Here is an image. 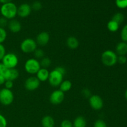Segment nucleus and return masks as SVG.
Masks as SVG:
<instances>
[{
    "instance_id": "obj_8",
    "label": "nucleus",
    "mask_w": 127,
    "mask_h": 127,
    "mask_svg": "<svg viewBox=\"0 0 127 127\" xmlns=\"http://www.w3.org/2000/svg\"><path fill=\"white\" fill-rule=\"evenodd\" d=\"M89 105L93 109L95 110H100L104 107V101L99 95L94 94L89 98Z\"/></svg>"
},
{
    "instance_id": "obj_30",
    "label": "nucleus",
    "mask_w": 127,
    "mask_h": 127,
    "mask_svg": "<svg viewBox=\"0 0 127 127\" xmlns=\"http://www.w3.org/2000/svg\"><path fill=\"white\" fill-rule=\"evenodd\" d=\"M61 127H73V123L69 120H64L62 122L60 125Z\"/></svg>"
},
{
    "instance_id": "obj_37",
    "label": "nucleus",
    "mask_w": 127,
    "mask_h": 127,
    "mask_svg": "<svg viewBox=\"0 0 127 127\" xmlns=\"http://www.w3.org/2000/svg\"><path fill=\"white\" fill-rule=\"evenodd\" d=\"M7 70V68L5 67V66L2 64V62H0V74L4 76Z\"/></svg>"
},
{
    "instance_id": "obj_4",
    "label": "nucleus",
    "mask_w": 127,
    "mask_h": 127,
    "mask_svg": "<svg viewBox=\"0 0 127 127\" xmlns=\"http://www.w3.org/2000/svg\"><path fill=\"white\" fill-rule=\"evenodd\" d=\"M14 96L11 89L3 88L0 90V103L2 105L7 106L13 102Z\"/></svg>"
},
{
    "instance_id": "obj_22",
    "label": "nucleus",
    "mask_w": 127,
    "mask_h": 127,
    "mask_svg": "<svg viewBox=\"0 0 127 127\" xmlns=\"http://www.w3.org/2000/svg\"><path fill=\"white\" fill-rule=\"evenodd\" d=\"M124 19H125L124 15L122 12H117L116 14H115L113 16L112 20H113L115 22H116L117 23L119 24V25H120L124 21Z\"/></svg>"
},
{
    "instance_id": "obj_6",
    "label": "nucleus",
    "mask_w": 127,
    "mask_h": 127,
    "mask_svg": "<svg viewBox=\"0 0 127 127\" xmlns=\"http://www.w3.org/2000/svg\"><path fill=\"white\" fill-rule=\"evenodd\" d=\"M21 50L24 53H33L37 48V44L35 40L31 38H27L24 40L21 43Z\"/></svg>"
},
{
    "instance_id": "obj_3",
    "label": "nucleus",
    "mask_w": 127,
    "mask_h": 127,
    "mask_svg": "<svg viewBox=\"0 0 127 127\" xmlns=\"http://www.w3.org/2000/svg\"><path fill=\"white\" fill-rule=\"evenodd\" d=\"M24 68L26 71L29 74H36L41 68V66L38 60L35 58H30L25 63Z\"/></svg>"
},
{
    "instance_id": "obj_28",
    "label": "nucleus",
    "mask_w": 127,
    "mask_h": 127,
    "mask_svg": "<svg viewBox=\"0 0 127 127\" xmlns=\"http://www.w3.org/2000/svg\"><path fill=\"white\" fill-rule=\"evenodd\" d=\"M31 7H32V9L35 11H38L42 8V4L39 1H35L31 6Z\"/></svg>"
},
{
    "instance_id": "obj_11",
    "label": "nucleus",
    "mask_w": 127,
    "mask_h": 127,
    "mask_svg": "<svg viewBox=\"0 0 127 127\" xmlns=\"http://www.w3.org/2000/svg\"><path fill=\"white\" fill-rule=\"evenodd\" d=\"M32 10L31 5L27 3H22L17 7V15L22 18L27 17L31 14Z\"/></svg>"
},
{
    "instance_id": "obj_16",
    "label": "nucleus",
    "mask_w": 127,
    "mask_h": 127,
    "mask_svg": "<svg viewBox=\"0 0 127 127\" xmlns=\"http://www.w3.org/2000/svg\"><path fill=\"white\" fill-rule=\"evenodd\" d=\"M115 53L118 56L126 55L127 54V43L123 41L119 42L115 47Z\"/></svg>"
},
{
    "instance_id": "obj_34",
    "label": "nucleus",
    "mask_w": 127,
    "mask_h": 127,
    "mask_svg": "<svg viewBox=\"0 0 127 127\" xmlns=\"http://www.w3.org/2000/svg\"><path fill=\"white\" fill-rule=\"evenodd\" d=\"M7 127V120L6 118L0 114V127Z\"/></svg>"
},
{
    "instance_id": "obj_36",
    "label": "nucleus",
    "mask_w": 127,
    "mask_h": 127,
    "mask_svg": "<svg viewBox=\"0 0 127 127\" xmlns=\"http://www.w3.org/2000/svg\"><path fill=\"white\" fill-rule=\"evenodd\" d=\"M4 86H5V88L8 89H11L13 88L14 86V83L13 81H9V80H6L4 83Z\"/></svg>"
},
{
    "instance_id": "obj_32",
    "label": "nucleus",
    "mask_w": 127,
    "mask_h": 127,
    "mask_svg": "<svg viewBox=\"0 0 127 127\" xmlns=\"http://www.w3.org/2000/svg\"><path fill=\"white\" fill-rule=\"evenodd\" d=\"M8 22L9 21L7 19L4 18V17H0V27L4 29V27L8 24Z\"/></svg>"
},
{
    "instance_id": "obj_13",
    "label": "nucleus",
    "mask_w": 127,
    "mask_h": 127,
    "mask_svg": "<svg viewBox=\"0 0 127 127\" xmlns=\"http://www.w3.org/2000/svg\"><path fill=\"white\" fill-rule=\"evenodd\" d=\"M7 26H8L9 31L12 33H18L19 32L21 31V29H22L21 22L17 20L14 19L9 20Z\"/></svg>"
},
{
    "instance_id": "obj_19",
    "label": "nucleus",
    "mask_w": 127,
    "mask_h": 127,
    "mask_svg": "<svg viewBox=\"0 0 127 127\" xmlns=\"http://www.w3.org/2000/svg\"><path fill=\"white\" fill-rule=\"evenodd\" d=\"M73 125V127H86V120L84 117L78 116L74 119Z\"/></svg>"
},
{
    "instance_id": "obj_41",
    "label": "nucleus",
    "mask_w": 127,
    "mask_h": 127,
    "mask_svg": "<svg viewBox=\"0 0 127 127\" xmlns=\"http://www.w3.org/2000/svg\"><path fill=\"white\" fill-rule=\"evenodd\" d=\"M125 99H126V100H127V89L125 93Z\"/></svg>"
},
{
    "instance_id": "obj_29",
    "label": "nucleus",
    "mask_w": 127,
    "mask_h": 127,
    "mask_svg": "<svg viewBox=\"0 0 127 127\" xmlns=\"http://www.w3.org/2000/svg\"><path fill=\"white\" fill-rule=\"evenodd\" d=\"M94 127H107V126L106 123L104 120L99 119L94 122Z\"/></svg>"
},
{
    "instance_id": "obj_40",
    "label": "nucleus",
    "mask_w": 127,
    "mask_h": 127,
    "mask_svg": "<svg viewBox=\"0 0 127 127\" xmlns=\"http://www.w3.org/2000/svg\"><path fill=\"white\" fill-rule=\"evenodd\" d=\"M12 1V0H0V2H1V3H2V4H3L11 2Z\"/></svg>"
},
{
    "instance_id": "obj_35",
    "label": "nucleus",
    "mask_w": 127,
    "mask_h": 127,
    "mask_svg": "<svg viewBox=\"0 0 127 127\" xmlns=\"http://www.w3.org/2000/svg\"><path fill=\"white\" fill-rule=\"evenodd\" d=\"M6 53V49H5L4 46L2 44H0V61H2Z\"/></svg>"
},
{
    "instance_id": "obj_31",
    "label": "nucleus",
    "mask_w": 127,
    "mask_h": 127,
    "mask_svg": "<svg viewBox=\"0 0 127 127\" xmlns=\"http://www.w3.org/2000/svg\"><path fill=\"white\" fill-rule=\"evenodd\" d=\"M127 58L125 55H120L118 56L117 58V63L120 64H124L127 63Z\"/></svg>"
},
{
    "instance_id": "obj_33",
    "label": "nucleus",
    "mask_w": 127,
    "mask_h": 127,
    "mask_svg": "<svg viewBox=\"0 0 127 127\" xmlns=\"http://www.w3.org/2000/svg\"><path fill=\"white\" fill-rule=\"evenodd\" d=\"M82 94L86 98H89L91 96V92L88 88H84L82 90Z\"/></svg>"
},
{
    "instance_id": "obj_15",
    "label": "nucleus",
    "mask_w": 127,
    "mask_h": 127,
    "mask_svg": "<svg viewBox=\"0 0 127 127\" xmlns=\"http://www.w3.org/2000/svg\"><path fill=\"white\" fill-rule=\"evenodd\" d=\"M50 72L47 68H41L36 74V77L40 82H45L49 78Z\"/></svg>"
},
{
    "instance_id": "obj_7",
    "label": "nucleus",
    "mask_w": 127,
    "mask_h": 127,
    "mask_svg": "<svg viewBox=\"0 0 127 127\" xmlns=\"http://www.w3.org/2000/svg\"><path fill=\"white\" fill-rule=\"evenodd\" d=\"M63 77H64V75L58 71L56 68H55L53 71L50 72L49 78L48 80L52 86L58 87L60 85V84L63 81Z\"/></svg>"
},
{
    "instance_id": "obj_25",
    "label": "nucleus",
    "mask_w": 127,
    "mask_h": 127,
    "mask_svg": "<svg viewBox=\"0 0 127 127\" xmlns=\"http://www.w3.org/2000/svg\"><path fill=\"white\" fill-rule=\"evenodd\" d=\"M115 4L119 9L127 8V0H115Z\"/></svg>"
},
{
    "instance_id": "obj_18",
    "label": "nucleus",
    "mask_w": 127,
    "mask_h": 127,
    "mask_svg": "<svg viewBox=\"0 0 127 127\" xmlns=\"http://www.w3.org/2000/svg\"><path fill=\"white\" fill-rule=\"evenodd\" d=\"M41 124L42 127H54L55 120L50 115H46L42 118Z\"/></svg>"
},
{
    "instance_id": "obj_21",
    "label": "nucleus",
    "mask_w": 127,
    "mask_h": 127,
    "mask_svg": "<svg viewBox=\"0 0 127 127\" xmlns=\"http://www.w3.org/2000/svg\"><path fill=\"white\" fill-rule=\"evenodd\" d=\"M107 27L108 30H109L110 32H115L119 30L120 25L118 23H117L116 22H115V21L111 19L110 21H109V22H108Z\"/></svg>"
},
{
    "instance_id": "obj_20",
    "label": "nucleus",
    "mask_w": 127,
    "mask_h": 127,
    "mask_svg": "<svg viewBox=\"0 0 127 127\" xmlns=\"http://www.w3.org/2000/svg\"><path fill=\"white\" fill-rule=\"evenodd\" d=\"M60 86V90L62 91L63 93L68 92L72 88V83L69 80H64L62 81Z\"/></svg>"
},
{
    "instance_id": "obj_1",
    "label": "nucleus",
    "mask_w": 127,
    "mask_h": 127,
    "mask_svg": "<svg viewBox=\"0 0 127 127\" xmlns=\"http://www.w3.org/2000/svg\"><path fill=\"white\" fill-rule=\"evenodd\" d=\"M0 12L2 17L7 19L8 21L13 19L17 15V7L12 2L3 4L0 8Z\"/></svg>"
},
{
    "instance_id": "obj_38",
    "label": "nucleus",
    "mask_w": 127,
    "mask_h": 127,
    "mask_svg": "<svg viewBox=\"0 0 127 127\" xmlns=\"http://www.w3.org/2000/svg\"><path fill=\"white\" fill-rule=\"evenodd\" d=\"M55 68L58 71L60 72V73H62V74H63L64 76V74H66V71L65 68H63V67L58 66V67H57V68Z\"/></svg>"
},
{
    "instance_id": "obj_14",
    "label": "nucleus",
    "mask_w": 127,
    "mask_h": 127,
    "mask_svg": "<svg viewBox=\"0 0 127 127\" xmlns=\"http://www.w3.org/2000/svg\"><path fill=\"white\" fill-rule=\"evenodd\" d=\"M4 78L6 80L14 81L16 80L19 76V72L16 68H12V69H7V71L4 74Z\"/></svg>"
},
{
    "instance_id": "obj_24",
    "label": "nucleus",
    "mask_w": 127,
    "mask_h": 127,
    "mask_svg": "<svg viewBox=\"0 0 127 127\" xmlns=\"http://www.w3.org/2000/svg\"><path fill=\"white\" fill-rule=\"evenodd\" d=\"M34 53V57L35 59H42L45 55V52L43 50L40 48H37L33 52Z\"/></svg>"
},
{
    "instance_id": "obj_17",
    "label": "nucleus",
    "mask_w": 127,
    "mask_h": 127,
    "mask_svg": "<svg viewBox=\"0 0 127 127\" xmlns=\"http://www.w3.org/2000/svg\"><path fill=\"white\" fill-rule=\"evenodd\" d=\"M66 45L68 48H70V49L75 50L79 47V42L76 37L71 36L67 38Z\"/></svg>"
},
{
    "instance_id": "obj_2",
    "label": "nucleus",
    "mask_w": 127,
    "mask_h": 127,
    "mask_svg": "<svg viewBox=\"0 0 127 127\" xmlns=\"http://www.w3.org/2000/svg\"><path fill=\"white\" fill-rule=\"evenodd\" d=\"M118 55L113 51L105 50L101 55V62L106 66H113L117 63Z\"/></svg>"
},
{
    "instance_id": "obj_10",
    "label": "nucleus",
    "mask_w": 127,
    "mask_h": 127,
    "mask_svg": "<svg viewBox=\"0 0 127 127\" xmlns=\"http://www.w3.org/2000/svg\"><path fill=\"white\" fill-rule=\"evenodd\" d=\"M40 81L36 76H31L27 78L24 83L25 88L29 91H33L38 88Z\"/></svg>"
},
{
    "instance_id": "obj_26",
    "label": "nucleus",
    "mask_w": 127,
    "mask_h": 127,
    "mask_svg": "<svg viewBox=\"0 0 127 127\" xmlns=\"http://www.w3.org/2000/svg\"><path fill=\"white\" fill-rule=\"evenodd\" d=\"M7 32L4 28L0 27V44H2L6 39Z\"/></svg>"
},
{
    "instance_id": "obj_9",
    "label": "nucleus",
    "mask_w": 127,
    "mask_h": 127,
    "mask_svg": "<svg viewBox=\"0 0 127 127\" xmlns=\"http://www.w3.org/2000/svg\"><path fill=\"white\" fill-rule=\"evenodd\" d=\"M64 99V94L62 91L55 90L51 93L50 95V102L53 105H59L62 104Z\"/></svg>"
},
{
    "instance_id": "obj_23",
    "label": "nucleus",
    "mask_w": 127,
    "mask_h": 127,
    "mask_svg": "<svg viewBox=\"0 0 127 127\" xmlns=\"http://www.w3.org/2000/svg\"><path fill=\"white\" fill-rule=\"evenodd\" d=\"M51 63H52L51 60L47 57H43L42 59H41L40 62L41 68H47L51 65Z\"/></svg>"
},
{
    "instance_id": "obj_27",
    "label": "nucleus",
    "mask_w": 127,
    "mask_h": 127,
    "mask_svg": "<svg viewBox=\"0 0 127 127\" xmlns=\"http://www.w3.org/2000/svg\"><path fill=\"white\" fill-rule=\"evenodd\" d=\"M120 37L123 42L127 43V24L125 25L122 28L120 33Z\"/></svg>"
},
{
    "instance_id": "obj_5",
    "label": "nucleus",
    "mask_w": 127,
    "mask_h": 127,
    "mask_svg": "<svg viewBox=\"0 0 127 127\" xmlns=\"http://www.w3.org/2000/svg\"><path fill=\"white\" fill-rule=\"evenodd\" d=\"M2 63L7 69L16 68L19 63V59L17 55L14 53H6L2 60Z\"/></svg>"
},
{
    "instance_id": "obj_39",
    "label": "nucleus",
    "mask_w": 127,
    "mask_h": 127,
    "mask_svg": "<svg viewBox=\"0 0 127 127\" xmlns=\"http://www.w3.org/2000/svg\"><path fill=\"white\" fill-rule=\"evenodd\" d=\"M5 81H6V79H5L4 76L3 75H1L0 74V86L2 85V84H4Z\"/></svg>"
},
{
    "instance_id": "obj_12",
    "label": "nucleus",
    "mask_w": 127,
    "mask_h": 127,
    "mask_svg": "<svg viewBox=\"0 0 127 127\" xmlns=\"http://www.w3.org/2000/svg\"><path fill=\"white\" fill-rule=\"evenodd\" d=\"M50 41V35L47 32H41L38 33L36 37L35 42L39 46L47 45Z\"/></svg>"
}]
</instances>
